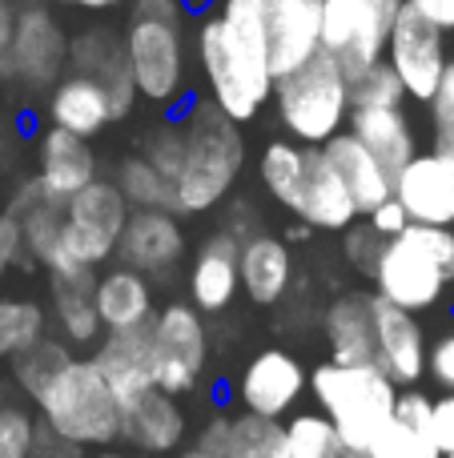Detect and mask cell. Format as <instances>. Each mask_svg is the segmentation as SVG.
Returning <instances> with one entry per match:
<instances>
[{
    "mask_svg": "<svg viewBox=\"0 0 454 458\" xmlns=\"http://www.w3.org/2000/svg\"><path fill=\"white\" fill-rule=\"evenodd\" d=\"M241 242L225 229H214L189 261V306L198 314H225L241 293L238 274Z\"/></svg>",
    "mask_w": 454,
    "mask_h": 458,
    "instance_id": "obj_19",
    "label": "cell"
},
{
    "mask_svg": "<svg viewBox=\"0 0 454 458\" xmlns=\"http://www.w3.org/2000/svg\"><path fill=\"white\" fill-rule=\"evenodd\" d=\"M93 366L101 370V378L109 382V390L117 394V403L153 390V334L149 326H133V330H109L93 346Z\"/></svg>",
    "mask_w": 454,
    "mask_h": 458,
    "instance_id": "obj_22",
    "label": "cell"
},
{
    "mask_svg": "<svg viewBox=\"0 0 454 458\" xmlns=\"http://www.w3.org/2000/svg\"><path fill=\"white\" fill-rule=\"evenodd\" d=\"M113 185L121 190V198L129 201V209H173V185L141 157V153H129L121 157Z\"/></svg>",
    "mask_w": 454,
    "mask_h": 458,
    "instance_id": "obj_35",
    "label": "cell"
},
{
    "mask_svg": "<svg viewBox=\"0 0 454 458\" xmlns=\"http://www.w3.org/2000/svg\"><path fill=\"white\" fill-rule=\"evenodd\" d=\"M69 72H80V77H93L97 85L109 97L113 121H125L137 105V89L133 77L125 69V48H121V37L105 24H93V29H80L77 37H69Z\"/></svg>",
    "mask_w": 454,
    "mask_h": 458,
    "instance_id": "obj_16",
    "label": "cell"
},
{
    "mask_svg": "<svg viewBox=\"0 0 454 458\" xmlns=\"http://www.w3.org/2000/svg\"><path fill=\"white\" fill-rule=\"evenodd\" d=\"M93 306H97V318H101L105 334L149 326V318L157 314L153 277H145V274H137V269L113 261V266L97 269V277H93Z\"/></svg>",
    "mask_w": 454,
    "mask_h": 458,
    "instance_id": "obj_25",
    "label": "cell"
},
{
    "mask_svg": "<svg viewBox=\"0 0 454 458\" xmlns=\"http://www.w3.org/2000/svg\"><path fill=\"white\" fill-rule=\"evenodd\" d=\"M48 125L64 129L72 137H101L113 125V109L105 89L93 77H80V72H64L53 89H48Z\"/></svg>",
    "mask_w": 454,
    "mask_h": 458,
    "instance_id": "obj_29",
    "label": "cell"
},
{
    "mask_svg": "<svg viewBox=\"0 0 454 458\" xmlns=\"http://www.w3.org/2000/svg\"><path fill=\"white\" fill-rule=\"evenodd\" d=\"M366 458H439V451H434V443L423 430H410L391 419L374 435V443L366 446Z\"/></svg>",
    "mask_w": 454,
    "mask_h": 458,
    "instance_id": "obj_41",
    "label": "cell"
},
{
    "mask_svg": "<svg viewBox=\"0 0 454 458\" xmlns=\"http://www.w3.org/2000/svg\"><path fill=\"white\" fill-rule=\"evenodd\" d=\"M93 277H48V334L69 350H93L105 338V326L93 306Z\"/></svg>",
    "mask_w": 454,
    "mask_h": 458,
    "instance_id": "obj_26",
    "label": "cell"
},
{
    "mask_svg": "<svg viewBox=\"0 0 454 458\" xmlns=\"http://www.w3.org/2000/svg\"><path fill=\"white\" fill-rule=\"evenodd\" d=\"M177 458H225L222 451H214V446H206V443H198V438H193V443H185L181 451H177Z\"/></svg>",
    "mask_w": 454,
    "mask_h": 458,
    "instance_id": "obj_54",
    "label": "cell"
},
{
    "mask_svg": "<svg viewBox=\"0 0 454 458\" xmlns=\"http://www.w3.org/2000/svg\"><path fill=\"white\" fill-rule=\"evenodd\" d=\"M141 157L149 161L153 169H157L161 177H165L169 185L177 182V174H181V161H185V133H181V121H161V125L149 129V137H145L141 145Z\"/></svg>",
    "mask_w": 454,
    "mask_h": 458,
    "instance_id": "obj_39",
    "label": "cell"
},
{
    "mask_svg": "<svg viewBox=\"0 0 454 458\" xmlns=\"http://www.w3.org/2000/svg\"><path fill=\"white\" fill-rule=\"evenodd\" d=\"M399 13L402 0H326L318 48L342 64L346 77H358L386 56V37Z\"/></svg>",
    "mask_w": 454,
    "mask_h": 458,
    "instance_id": "obj_10",
    "label": "cell"
},
{
    "mask_svg": "<svg viewBox=\"0 0 454 458\" xmlns=\"http://www.w3.org/2000/svg\"><path fill=\"white\" fill-rule=\"evenodd\" d=\"M402 8L431 21L439 32H454V0H402Z\"/></svg>",
    "mask_w": 454,
    "mask_h": 458,
    "instance_id": "obj_50",
    "label": "cell"
},
{
    "mask_svg": "<svg viewBox=\"0 0 454 458\" xmlns=\"http://www.w3.org/2000/svg\"><path fill=\"white\" fill-rule=\"evenodd\" d=\"M189 237L173 209H133L117 242V261L145 277H165L185 261Z\"/></svg>",
    "mask_w": 454,
    "mask_h": 458,
    "instance_id": "obj_14",
    "label": "cell"
},
{
    "mask_svg": "<svg viewBox=\"0 0 454 458\" xmlns=\"http://www.w3.org/2000/svg\"><path fill=\"white\" fill-rule=\"evenodd\" d=\"M282 427L278 419H257V414H209L198 430V443L214 446L225 458H278L282 451Z\"/></svg>",
    "mask_w": 454,
    "mask_h": 458,
    "instance_id": "obj_30",
    "label": "cell"
},
{
    "mask_svg": "<svg viewBox=\"0 0 454 458\" xmlns=\"http://www.w3.org/2000/svg\"><path fill=\"white\" fill-rule=\"evenodd\" d=\"M193 56H198L201 81L209 89V105L233 125H246L270 105L273 77L265 69V61L249 56L238 40L225 32V24L217 21V13L201 16L198 37H193Z\"/></svg>",
    "mask_w": 454,
    "mask_h": 458,
    "instance_id": "obj_6",
    "label": "cell"
},
{
    "mask_svg": "<svg viewBox=\"0 0 454 458\" xmlns=\"http://www.w3.org/2000/svg\"><path fill=\"white\" fill-rule=\"evenodd\" d=\"M282 427H286V435H282L278 458H338L342 454V443H338L326 414L294 411Z\"/></svg>",
    "mask_w": 454,
    "mask_h": 458,
    "instance_id": "obj_34",
    "label": "cell"
},
{
    "mask_svg": "<svg viewBox=\"0 0 454 458\" xmlns=\"http://www.w3.org/2000/svg\"><path fill=\"white\" fill-rule=\"evenodd\" d=\"M362 217H366V225L374 229V233L383 237V242H391V237H399L402 229L410 225L407 209L399 206V198H394V193H391V198H386V201H378V206L370 209V214H362Z\"/></svg>",
    "mask_w": 454,
    "mask_h": 458,
    "instance_id": "obj_47",
    "label": "cell"
},
{
    "mask_svg": "<svg viewBox=\"0 0 454 458\" xmlns=\"http://www.w3.org/2000/svg\"><path fill=\"white\" fill-rule=\"evenodd\" d=\"M370 282L378 298L407 314L439 306V298L454 282V229L410 222L399 237L383 242L370 266Z\"/></svg>",
    "mask_w": 454,
    "mask_h": 458,
    "instance_id": "obj_3",
    "label": "cell"
},
{
    "mask_svg": "<svg viewBox=\"0 0 454 458\" xmlns=\"http://www.w3.org/2000/svg\"><path fill=\"white\" fill-rule=\"evenodd\" d=\"M378 250H383V237H378L366 222H354L350 229H342V253H346V261H350L354 269L370 274V266H374Z\"/></svg>",
    "mask_w": 454,
    "mask_h": 458,
    "instance_id": "obj_43",
    "label": "cell"
},
{
    "mask_svg": "<svg viewBox=\"0 0 454 458\" xmlns=\"http://www.w3.org/2000/svg\"><path fill=\"white\" fill-rule=\"evenodd\" d=\"M270 8H273V0H222V4H217V21L225 24V32H230L249 56L265 61Z\"/></svg>",
    "mask_w": 454,
    "mask_h": 458,
    "instance_id": "obj_36",
    "label": "cell"
},
{
    "mask_svg": "<svg viewBox=\"0 0 454 458\" xmlns=\"http://www.w3.org/2000/svg\"><path fill=\"white\" fill-rule=\"evenodd\" d=\"M37 185L56 201H69L72 193H80L88 182H97V153L93 141L72 137L64 129L48 125L37 141V169H32Z\"/></svg>",
    "mask_w": 454,
    "mask_h": 458,
    "instance_id": "obj_24",
    "label": "cell"
},
{
    "mask_svg": "<svg viewBox=\"0 0 454 458\" xmlns=\"http://www.w3.org/2000/svg\"><path fill=\"white\" fill-rule=\"evenodd\" d=\"M426 438L434 443V451L442 454H454V394H442L434 398L431 406V427H426Z\"/></svg>",
    "mask_w": 454,
    "mask_h": 458,
    "instance_id": "obj_45",
    "label": "cell"
},
{
    "mask_svg": "<svg viewBox=\"0 0 454 458\" xmlns=\"http://www.w3.org/2000/svg\"><path fill=\"white\" fill-rule=\"evenodd\" d=\"M72 8H80V13H113V8H121L125 0H69Z\"/></svg>",
    "mask_w": 454,
    "mask_h": 458,
    "instance_id": "obj_55",
    "label": "cell"
},
{
    "mask_svg": "<svg viewBox=\"0 0 454 458\" xmlns=\"http://www.w3.org/2000/svg\"><path fill=\"white\" fill-rule=\"evenodd\" d=\"M294 217L310 229H322V233H342V229L358 222V209H354L350 193L342 190L334 169L326 165L322 149H310L302 190H298V201H294Z\"/></svg>",
    "mask_w": 454,
    "mask_h": 458,
    "instance_id": "obj_28",
    "label": "cell"
},
{
    "mask_svg": "<svg viewBox=\"0 0 454 458\" xmlns=\"http://www.w3.org/2000/svg\"><path fill=\"white\" fill-rule=\"evenodd\" d=\"M153 334V390H165L173 398L198 394L201 378L209 370V326L206 314L189 301H165L149 318Z\"/></svg>",
    "mask_w": 454,
    "mask_h": 458,
    "instance_id": "obj_8",
    "label": "cell"
},
{
    "mask_svg": "<svg viewBox=\"0 0 454 458\" xmlns=\"http://www.w3.org/2000/svg\"><path fill=\"white\" fill-rule=\"evenodd\" d=\"M21 258H24L21 222H16V214L4 206V209H0V282H4V274H13Z\"/></svg>",
    "mask_w": 454,
    "mask_h": 458,
    "instance_id": "obj_46",
    "label": "cell"
},
{
    "mask_svg": "<svg viewBox=\"0 0 454 458\" xmlns=\"http://www.w3.org/2000/svg\"><path fill=\"white\" fill-rule=\"evenodd\" d=\"M306 161H310V149L298 145V141H290V137H273V141L262 149V161H257L262 190L270 193L282 209H290V214H294L298 190H302Z\"/></svg>",
    "mask_w": 454,
    "mask_h": 458,
    "instance_id": "obj_32",
    "label": "cell"
},
{
    "mask_svg": "<svg viewBox=\"0 0 454 458\" xmlns=\"http://www.w3.org/2000/svg\"><path fill=\"white\" fill-rule=\"evenodd\" d=\"M314 233V229L310 225H302V222H298L294 229H290V237H294V242H306V237H310Z\"/></svg>",
    "mask_w": 454,
    "mask_h": 458,
    "instance_id": "obj_57",
    "label": "cell"
},
{
    "mask_svg": "<svg viewBox=\"0 0 454 458\" xmlns=\"http://www.w3.org/2000/svg\"><path fill=\"white\" fill-rule=\"evenodd\" d=\"M129 201L113 185V177H97L80 193L64 201V222H61V253L72 258L85 269H105L117 261L121 229L129 222Z\"/></svg>",
    "mask_w": 454,
    "mask_h": 458,
    "instance_id": "obj_9",
    "label": "cell"
},
{
    "mask_svg": "<svg viewBox=\"0 0 454 458\" xmlns=\"http://www.w3.org/2000/svg\"><path fill=\"white\" fill-rule=\"evenodd\" d=\"M431 121H434V149L439 153H454V61H447L439 89H434L431 101Z\"/></svg>",
    "mask_w": 454,
    "mask_h": 458,
    "instance_id": "obj_42",
    "label": "cell"
},
{
    "mask_svg": "<svg viewBox=\"0 0 454 458\" xmlns=\"http://www.w3.org/2000/svg\"><path fill=\"white\" fill-rule=\"evenodd\" d=\"M121 48H125V69L133 77L137 97L149 105H161V109H173L189 89L185 24L129 16L125 32H121Z\"/></svg>",
    "mask_w": 454,
    "mask_h": 458,
    "instance_id": "obj_7",
    "label": "cell"
},
{
    "mask_svg": "<svg viewBox=\"0 0 454 458\" xmlns=\"http://www.w3.org/2000/svg\"><path fill=\"white\" fill-rule=\"evenodd\" d=\"M374 366L394 386H418L426 374V338L418 314L391 306L374 293Z\"/></svg>",
    "mask_w": 454,
    "mask_h": 458,
    "instance_id": "obj_18",
    "label": "cell"
},
{
    "mask_svg": "<svg viewBox=\"0 0 454 458\" xmlns=\"http://www.w3.org/2000/svg\"><path fill=\"white\" fill-rule=\"evenodd\" d=\"M322 4L326 0H273L270 45H265V69H270L273 81L302 69L306 61H314L322 53L318 48Z\"/></svg>",
    "mask_w": 454,
    "mask_h": 458,
    "instance_id": "obj_20",
    "label": "cell"
},
{
    "mask_svg": "<svg viewBox=\"0 0 454 458\" xmlns=\"http://www.w3.org/2000/svg\"><path fill=\"white\" fill-rule=\"evenodd\" d=\"M13 141H16V129L4 121V113H0V157H13Z\"/></svg>",
    "mask_w": 454,
    "mask_h": 458,
    "instance_id": "obj_56",
    "label": "cell"
},
{
    "mask_svg": "<svg viewBox=\"0 0 454 458\" xmlns=\"http://www.w3.org/2000/svg\"><path fill=\"white\" fill-rule=\"evenodd\" d=\"M346 129L374 153L378 165L391 177L418 153V133L410 125L407 109H350Z\"/></svg>",
    "mask_w": 454,
    "mask_h": 458,
    "instance_id": "obj_31",
    "label": "cell"
},
{
    "mask_svg": "<svg viewBox=\"0 0 454 458\" xmlns=\"http://www.w3.org/2000/svg\"><path fill=\"white\" fill-rule=\"evenodd\" d=\"M402 105H407V89L386 61L350 77V109H402Z\"/></svg>",
    "mask_w": 454,
    "mask_h": 458,
    "instance_id": "obj_37",
    "label": "cell"
},
{
    "mask_svg": "<svg viewBox=\"0 0 454 458\" xmlns=\"http://www.w3.org/2000/svg\"><path fill=\"white\" fill-rule=\"evenodd\" d=\"M426 374L454 394V334H442L434 346H426Z\"/></svg>",
    "mask_w": 454,
    "mask_h": 458,
    "instance_id": "obj_48",
    "label": "cell"
},
{
    "mask_svg": "<svg viewBox=\"0 0 454 458\" xmlns=\"http://www.w3.org/2000/svg\"><path fill=\"white\" fill-rule=\"evenodd\" d=\"M270 105L290 141L306 145V149H322L350 121V77L334 56L318 53L302 69L273 81Z\"/></svg>",
    "mask_w": 454,
    "mask_h": 458,
    "instance_id": "obj_5",
    "label": "cell"
},
{
    "mask_svg": "<svg viewBox=\"0 0 454 458\" xmlns=\"http://www.w3.org/2000/svg\"><path fill=\"white\" fill-rule=\"evenodd\" d=\"M306 390L314 394L318 414L330 419L342 451L354 454H366L374 435L394 419V398H399V386L374 362L346 366V362H326V358L310 370V386Z\"/></svg>",
    "mask_w": 454,
    "mask_h": 458,
    "instance_id": "obj_4",
    "label": "cell"
},
{
    "mask_svg": "<svg viewBox=\"0 0 454 458\" xmlns=\"http://www.w3.org/2000/svg\"><path fill=\"white\" fill-rule=\"evenodd\" d=\"M29 403L37 406L40 430L72 451H105L121 438V403L93 358L69 354Z\"/></svg>",
    "mask_w": 454,
    "mask_h": 458,
    "instance_id": "obj_1",
    "label": "cell"
},
{
    "mask_svg": "<svg viewBox=\"0 0 454 458\" xmlns=\"http://www.w3.org/2000/svg\"><path fill=\"white\" fill-rule=\"evenodd\" d=\"M338 458H366V454H354V451H342V454H338Z\"/></svg>",
    "mask_w": 454,
    "mask_h": 458,
    "instance_id": "obj_59",
    "label": "cell"
},
{
    "mask_svg": "<svg viewBox=\"0 0 454 458\" xmlns=\"http://www.w3.org/2000/svg\"><path fill=\"white\" fill-rule=\"evenodd\" d=\"M185 161L173 182V214H214L225 206L246 169V137L241 125L225 121L209 101H198L181 113Z\"/></svg>",
    "mask_w": 454,
    "mask_h": 458,
    "instance_id": "obj_2",
    "label": "cell"
},
{
    "mask_svg": "<svg viewBox=\"0 0 454 458\" xmlns=\"http://www.w3.org/2000/svg\"><path fill=\"white\" fill-rule=\"evenodd\" d=\"M217 229H225V233H233L238 242H246V237L254 233V229H262V225L254 222V206H249V201H233L230 198V214H225V222Z\"/></svg>",
    "mask_w": 454,
    "mask_h": 458,
    "instance_id": "obj_52",
    "label": "cell"
},
{
    "mask_svg": "<svg viewBox=\"0 0 454 458\" xmlns=\"http://www.w3.org/2000/svg\"><path fill=\"white\" fill-rule=\"evenodd\" d=\"M326 362H374V293L342 290L322 310Z\"/></svg>",
    "mask_w": 454,
    "mask_h": 458,
    "instance_id": "obj_23",
    "label": "cell"
},
{
    "mask_svg": "<svg viewBox=\"0 0 454 458\" xmlns=\"http://www.w3.org/2000/svg\"><path fill=\"white\" fill-rule=\"evenodd\" d=\"M32 458H77V451H72L69 443H61V438H53V435H45V430H40L37 446H32Z\"/></svg>",
    "mask_w": 454,
    "mask_h": 458,
    "instance_id": "obj_53",
    "label": "cell"
},
{
    "mask_svg": "<svg viewBox=\"0 0 454 458\" xmlns=\"http://www.w3.org/2000/svg\"><path fill=\"white\" fill-rule=\"evenodd\" d=\"M40 338H48L45 301L24 298V293H0V362H13Z\"/></svg>",
    "mask_w": 454,
    "mask_h": 458,
    "instance_id": "obj_33",
    "label": "cell"
},
{
    "mask_svg": "<svg viewBox=\"0 0 454 458\" xmlns=\"http://www.w3.org/2000/svg\"><path fill=\"white\" fill-rule=\"evenodd\" d=\"M450 161H454V153H450Z\"/></svg>",
    "mask_w": 454,
    "mask_h": 458,
    "instance_id": "obj_62",
    "label": "cell"
},
{
    "mask_svg": "<svg viewBox=\"0 0 454 458\" xmlns=\"http://www.w3.org/2000/svg\"><path fill=\"white\" fill-rule=\"evenodd\" d=\"M386 64L407 89V101H431L447 72V32H439L431 21L402 8L386 37Z\"/></svg>",
    "mask_w": 454,
    "mask_h": 458,
    "instance_id": "obj_12",
    "label": "cell"
},
{
    "mask_svg": "<svg viewBox=\"0 0 454 458\" xmlns=\"http://www.w3.org/2000/svg\"><path fill=\"white\" fill-rule=\"evenodd\" d=\"M238 274H241V293L254 306H278L290 293L298 277V258L290 250L286 237L270 233V229H254L241 242V258H238Z\"/></svg>",
    "mask_w": 454,
    "mask_h": 458,
    "instance_id": "obj_21",
    "label": "cell"
},
{
    "mask_svg": "<svg viewBox=\"0 0 454 458\" xmlns=\"http://www.w3.org/2000/svg\"><path fill=\"white\" fill-rule=\"evenodd\" d=\"M322 157H326V165L334 169V177L342 182V190L350 193L358 217L370 214L378 201H386L394 193V177L378 165V157L350 133V129H342L338 137H330V141L322 145Z\"/></svg>",
    "mask_w": 454,
    "mask_h": 458,
    "instance_id": "obj_27",
    "label": "cell"
},
{
    "mask_svg": "<svg viewBox=\"0 0 454 458\" xmlns=\"http://www.w3.org/2000/svg\"><path fill=\"white\" fill-rule=\"evenodd\" d=\"M306 386H310V374H306L302 358H294L282 346H265L257 350L246 362L238 378V403L246 414L257 419H278L286 422L298 411Z\"/></svg>",
    "mask_w": 454,
    "mask_h": 458,
    "instance_id": "obj_13",
    "label": "cell"
},
{
    "mask_svg": "<svg viewBox=\"0 0 454 458\" xmlns=\"http://www.w3.org/2000/svg\"><path fill=\"white\" fill-rule=\"evenodd\" d=\"M13 81L24 89H53L69 72V32L61 16L45 0L16 4V32H13Z\"/></svg>",
    "mask_w": 454,
    "mask_h": 458,
    "instance_id": "obj_11",
    "label": "cell"
},
{
    "mask_svg": "<svg viewBox=\"0 0 454 458\" xmlns=\"http://www.w3.org/2000/svg\"><path fill=\"white\" fill-rule=\"evenodd\" d=\"M88 458H129V454H121V451H113V446H105V451H93Z\"/></svg>",
    "mask_w": 454,
    "mask_h": 458,
    "instance_id": "obj_58",
    "label": "cell"
},
{
    "mask_svg": "<svg viewBox=\"0 0 454 458\" xmlns=\"http://www.w3.org/2000/svg\"><path fill=\"white\" fill-rule=\"evenodd\" d=\"M0 403H4V394H0Z\"/></svg>",
    "mask_w": 454,
    "mask_h": 458,
    "instance_id": "obj_61",
    "label": "cell"
},
{
    "mask_svg": "<svg viewBox=\"0 0 454 458\" xmlns=\"http://www.w3.org/2000/svg\"><path fill=\"white\" fill-rule=\"evenodd\" d=\"M394 198L415 225H454V161L447 153L418 149L394 174Z\"/></svg>",
    "mask_w": 454,
    "mask_h": 458,
    "instance_id": "obj_15",
    "label": "cell"
},
{
    "mask_svg": "<svg viewBox=\"0 0 454 458\" xmlns=\"http://www.w3.org/2000/svg\"><path fill=\"white\" fill-rule=\"evenodd\" d=\"M185 430H189V419H185L181 398L165 394V390H145V394L121 403L117 443L133 446L137 454H177L185 446Z\"/></svg>",
    "mask_w": 454,
    "mask_h": 458,
    "instance_id": "obj_17",
    "label": "cell"
},
{
    "mask_svg": "<svg viewBox=\"0 0 454 458\" xmlns=\"http://www.w3.org/2000/svg\"><path fill=\"white\" fill-rule=\"evenodd\" d=\"M40 422L29 406L0 403V458H32Z\"/></svg>",
    "mask_w": 454,
    "mask_h": 458,
    "instance_id": "obj_40",
    "label": "cell"
},
{
    "mask_svg": "<svg viewBox=\"0 0 454 458\" xmlns=\"http://www.w3.org/2000/svg\"><path fill=\"white\" fill-rule=\"evenodd\" d=\"M442 458H454V454H442Z\"/></svg>",
    "mask_w": 454,
    "mask_h": 458,
    "instance_id": "obj_60",
    "label": "cell"
},
{
    "mask_svg": "<svg viewBox=\"0 0 454 458\" xmlns=\"http://www.w3.org/2000/svg\"><path fill=\"white\" fill-rule=\"evenodd\" d=\"M69 354H72V350L64 346V342H56L53 334H48V338H40L32 350L16 354L13 362H8V370H13V382L21 386V394L32 398L48 378H53V370H56V366H61Z\"/></svg>",
    "mask_w": 454,
    "mask_h": 458,
    "instance_id": "obj_38",
    "label": "cell"
},
{
    "mask_svg": "<svg viewBox=\"0 0 454 458\" xmlns=\"http://www.w3.org/2000/svg\"><path fill=\"white\" fill-rule=\"evenodd\" d=\"M133 16L165 21V24H185V0H133Z\"/></svg>",
    "mask_w": 454,
    "mask_h": 458,
    "instance_id": "obj_51",
    "label": "cell"
},
{
    "mask_svg": "<svg viewBox=\"0 0 454 458\" xmlns=\"http://www.w3.org/2000/svg\"><path fill=\"white\" fill-rule=\"evenodd\" d=\"M431 406H434L431 394H423V390H415V386H402L399 398H394V422L426 435V427H431Z\"/></svg>",
    "mask_w": 454,
    "mask_h": 458,
    "instance_id": "obj_44",
    "label": "cell"
},
{
    "mask_svg": "<svg viewBox=\"0 0 454 458\" xmlns=\"http://www.w3.org/2000/svg\"><path fill=\"white\" fill-rule=\"evenodd\" d=\"M13 32H16V0H0V85L13 81Z\"/></svg>",
    "mask_w": 454,
    "mask_h": 458,
    "instance_id": "obj_49",
    "label": "cell"
}]
</instances>
